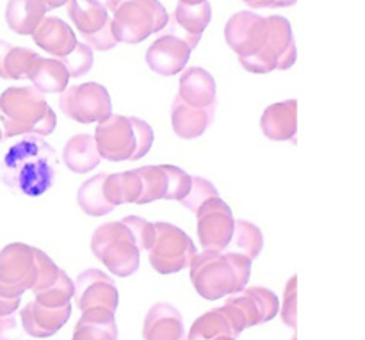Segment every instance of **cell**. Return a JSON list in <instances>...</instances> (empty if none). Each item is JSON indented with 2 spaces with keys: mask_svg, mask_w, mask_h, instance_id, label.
<instances>
[{
  "mask_svg": "<svg viewBox=\"0 0 365 340\" xmlns=\"http://www.w3.org/2000/svg\"><path fill=\"white\" fill-rule=\"evenodd\" d=\"M180 4H191V6H196V4H202L205 2V0H178Z\"/></svg>",
  "mask_w": 365,
  "mask_h": 340,
  "instance_id": "cell-46",
  "label": "cell"
},
{
  "mask_svg": "<svg viewBox=\"0 0 365 340\" xmlns=\"http://www.w3.org/2000/svg\"><path fill=\"white\" fill-rule=\"evenodd\" d=\"M9 50H11L9 43H6L0 39V78H7L6 77V57H7V52H9Z\"/></svg>",
  "mask_w": 365,
  "mask_h": 340,
  "instance_id": "cell-44",
  "label": "cell"
},
{
  "mask_svg": "<svg viewBox=\"0 0 365 340\" xmlns=\"http://www.w3.org/2000/svg\"><path fill=\"white\" fill-rule=\"evenodd\" d=\"M38 57L39 53H36L34 50L31 48L11 46V50L7 52L6 57V77L13 78V81L27 78Z\"/></svg>",
  "mask_w": 365,
  "mask_h": 340,
  "instance_id": "cell-34",
  "label": "cell"
},
{
  "mask_svg": "<svg viewBox=\"0 0 365 340\" xmlns=\"http://www.w3.org/2000/svg\"><path fill=\"white\" fill-rule=\"evenodd\" d=\"M225 306L230 310L242 331L274 319L280 312L278 296L266 287H245L228 296Z\"/></svg>",
  "mask_w": 365,
  "mask_h": 340,
  "instance_id": "cell-12",
  "label": "cell"
},
{
  "mask_svg": "<svg viewBox=\"0 0 365 340\" xmlns=\"http://www.w3.org/2000/svg\"><path fill=\"white\" fill-rule=\"evenodd\" d=\"M214 109L216 107L198 109V107L189 105L180 96H177L173 100V105H171V125H173L175 134L182 139L200 138L212 123Z\"/></svg>",
  "mask_w": 365,
  "mask_h": 340,
  "instance_id": "cell-24",
  "label": "cell"
},
{
  "mask_svg": "<svg viewBox=\"0 0 365 340\" xmlns=\"http://www.w3.org/2000/svg\"><path fill=\"white\" fill-rule=\"evenodd\" d=\"M106 173H100L96 177L86 180L78 187L77 203L88 216H107V214H110L114 210V207L107 202L106 195H103V180H106Z\"/></svg>",
  "mask_w": 365,
  "mask_h": 340,
  "instance_id": "cell-30",
  "label": "cell"
},
{
  "mask_svg": "<svg viewBox=\"0 0 365 340\" xmlns=\"http://www.w3.org/2000/svg\"><path fill=\"white\" fill-rule=\"evenodd\" d=\"M71 340H118L114 312L109 309L84 310L77 321Z\"/></svg>",
  "mask_w": 365,
  "mask_h": 340,
  "instance_id": "cell-25",
  "label": "cell"
},
{
  "mask_svg": "<svg viewBox=\"0 0 365 340\" xmlns=\"http://www.w3.org/2000/svg\"><path fill=\"white\" fill-rule=\"evenodd\" d=\"M71 316V303L61 309L39 305L38 302H31L20 312L24 331L34 339H48L56 335Z\"/></svg>",
  "mask_w": 365,
  "mask_h": 340,
  "instance_id": "cell-17",
  "label": "cell"
},
{
  "mask_svg": "<svg viewBox=\"0 0 365 340\" xmlns=\"http://www.w3.org/2000/svg\"><path fill=\"white\" fill-rule=\"evenodd\" d=\"M155 225V242L148 249V260L159 274H173L191 266L196 246L182 228L159 221Z\"/></svg>",
  "mask_w": 365,
  "mask_h": 340,
  "instance_id": "cell-8",
  "label": "cell"
},
{
  "mask_svg": "<svg viewBox=\"0 0 365 340\" xmlns=\"http://www.w3.org/2000/svg\"><path fill=\"white\" fill-rule=\"evenodd\" d=\"M59 107L68 118L78 123H96L113 114L110 95L98 82L71 86L61 93Z\"/></svg>",
  "mask_w": 365,
  "mask_h": 340,
  "instance_id": "cell-11",
  "label": "cell"
},
{
  "mask_svg": "<svg viewBox=\"0 0 365 340\" xmlns=\"http://www.w3.org/2000/svg\"><path fill=\"white\" fill-rule=\"evenodd\" d=\"M98 146L93 135L89 134H77L68 139L63 150V163L66 164L68 170L73 173H88L93 171L100 164Z\"/></svg>",
  "mask_w": 365,
  "mask_h": 340,
  "instance_id": "cell-27",
  "label": "cell"
},
{
  "mask_svg": "<svg viewBox=\"0 0 365 340\" xmlns=\"http://www.w3.org/2000/svg\"><path fill=\"white\" fill-rule=\"evenodd\" d=\"M21 298H7V296L0 294V316H11L16 314L18 306H20Z\"/></svg>",
  "mask_w": 365,
  "mask_h": 340,
  "instance_id": "cell-43",
  "label": "cell"
},
{
  "mask_svg": "<svg viewBox=\"0 0 365 340\" xmlns=\"http://www.w3.org/2000/svg\"><path fill=\"white\" fill-rule=\"evenodd\" d=\"M36 278L38 266L32 246L13 242L0 252V294L21 298L25 291H32Z\"/></svg>",
  "mask_w": 365,
  "mask_h": 340,
  "instance_id": "cell-10",
  "label": "cell"
},
{
  "mask_svg": "<svg viewBox=\"0 0 365 340\" xmlns=\"http://www.w3.org/2000/svg\"><path fill=\"white\" fill-rule=\"evenodd\" d=\"M210 18H212V9H210V4L207 0L202 4H196V6L178 2L168 25H170V32H175L180 38H184L195 50L202 39L203 31L210 24Z\"/></svg>",
  "mask_w": 365,
  "mask_h": 340,
  "instance_id": "cell-18",
  "label": "cell"
},
{
  "mask_svg": "<svg viewBox=\"0 0 365 340\" xmlns=\"http://www.w3.org/2000/svg\"><path fill=\"white\" fill-rule=\"evenodd\" d=\"M296 285H298V278L292 277L287 282L284 299H282V321L292 330L298 328V321H296V314H298L296 312Z\"/></svg>",
  "mask_w": 365,
  "mask_h": 340,
  "instance_id": "cell-40",
  "label": "cell"
},
{
  "mask_svg": "<svg viewBox=\"0 0 365 340\" xmlns=\"http://www.w3.org/2000/svg\"><path fill=\"white\" fill-rule=\"evenodd\" d=\"M292 340H296V339H292Z\"/></svg>",
  "mask_w": 365,
  "mask_h": 340,
  "instance_id": "cell-49",
  "label": "cell"
},
{
  "mask_svg": "<svg viewBox=\"0 0 365 340\" xmlns=\"http://www.w3.org/2000/svg\"><path fill=\"white\" fill-rule=\"evenodd\" d=\"M143 192V182L138 170L125 171V173L107 175L103 180V195L107 202L116 209L123 203H138Z\"/></svg>",
  "mask_w": 365,
  "mask_h": 340,
  "instance_id": "cell-29",
  "label": "cell"
},
{
  "mask_svg": "<svg viewBox=\"0 0 365 340\" xmlns=\"http://www.w3.org/2000/svg\"><path fill=\"white\" fill-rule=\"evenodd\" d=\"M198 239L205 252H225L232 244L235 220L230 207L216 196L196 210Z\"/></svg>",
  "mask_w": 365,
  "mask_h": 340,
  "instance_id": "cell-13",
  "label": "cell"
},
{
  "mask_svg": "<svg viewBox=\"0 0 365 340\" xmlns=\"http://www.w3.org/2000/svg\"><path fill=\"white\" fill-rule=\"evenodd\" d=\"M191 52V45L184 38L168 31L146 50V64L163 77H173L185 70Z\"/></svg>",
  "mask_w": 365,
  "mask_h": 340,
  "instance_id": "cell-16",
  "label": "cell"
},
{
  "mask_svg": "<svg viewBox=\"0 0 365 340\" xmlns=\"http://www.w3.org/2000/svg\"><path fill=\"white\" fill-rule=\"evenodd\" d=\"M192 287L203 299L216 302L232 296L248 285L252 259L237 252L196 253L189 266Z\"/></svg>",
  "mask_w": 365,
  "mask_h": 340,
  "instance_id": "cell-2",
  "label": "cell"
},
{
  "mask_svg": "<svg viewBox=\"0 0 365 340\" xmlns=\"http://www.w3.org/2000/svg\"><path fill=\"white\" fill-rule=\"evenodd\" d=\"M121 223L132 232L139 249H146V252H148V249L152 248V244L155 242V225L148 223V221L138 216L123 217Z\"/></svg>",
  "mask_w": 365,
  "mask_h": 340,
  "instance_id": "cell-37",
  "label": "cell"
},
{
  "mask_svg": "<svg viewBox=\"0 0 365 340\" xmlns=\"http://www.w3.org/2000/svg\"><path fill=\"white\" fill-rule=\"evenodd\" d=\"M57 116L34 88H9L0 95V127L4 138L39 135L46 138L56 130Z\"/></svg>",
  "mask_w": 365,
  "mask_h": 340,
  "instance_id": "cell-3",
  "label": "cell"
},
{
  "mask_svg": "<svg viewBox=\"0 0 365 340\" xmlns=\"http://www.w3.org/2000/svg\"><path fill=\"white\" fill-rule=\"evenodd\" d=\"M27 78L32 82V88L46 95V93H63L71 77L59 59L39 56Z\"/></svg>",
  "mask_w": 365,
  "mask_h": 340,
  "instance_id": "cell-28",
  "label": "cell"
},
{
  "mask_svg": "<svg viewBox=\"0 0 365 340\" xmlns=\"http://www.w3.org/2000/svg\"><path fill=\"white\" fill-rule=\"evenodd\" d=\"M262 134L271 141L296 143L298 134V102L285 100L267 107L260 120Z\"/></svg>",
  "mask_w": 365,
  "mask_h": 340,
  "instance_id": "cell-19",
  "label": "cell"
},
{
  "mask_svg": "<svg viewBox=\"0 0 365 340\" xmlns=\"http://www.w3.org/2000/svg\"><path fill=\"white\" fill-rule=\"evenodd\" d=\"M107 11H110L113 34L118 43L145 41L153 32L168 27L170 14L159 0H106Z\"/></svg>",
  "mask_w": 365,
  "mask_h": 340,
  "instance_id": "cell-5",
  "label": "cell"
},
{
  "mask_svg": "<svg viewBox=\"0 0 365 340\" xmlns=\"http://www.w3.org/2000/svg\"><path fill=\"white\" fill-rule=\"evenodd\" d=\"M185 103L198 109L216 107V82L207 70L191 66L182 71L178 82V95Z\"/></svg>",
  "mask_w": 365,
  "mask_h": 340,
  "instance_id": "cell-21",
  "label": "cell"
},
{
  "mask_svg": "<svg viewBox=\"0 0 365 340\" xmlns=\"http://www.w3.org/2000/svg\"><path fill=\"white\" fill-rule=\"evenodd\" d=\"M34 255H36V266H38V278H36V284L34 287H32V292H39L43 291V289L50 287V285L57 280L61 267H57L56 264H53V260L50 259L45 252H41V249L34 248Z\"/></svg>",
  "mask_w": 365,
  "mask_h": 340,
  "instance_id": "cell-38",
  "label": "cell"
},
{
  "mask_svg": "<svg viewBox=\"0 0 365 340\" xmlns=\"http://www.w3.org/2000/svg\"><path fill=\"white\" fill-rule=\"evenodd\" d=\"M32 39L39 48H43L56 59L68 56L78 43L73 29L57 16L45 18L32 34Z\"/></svg>",
  "mask_w": 365,
  "mask_h": 340,
  "instance_id": "cell-22",
  "label": "cell"
},
{
  "mask_svg": "<svg viewBox=\"0 0 365 340\" xmlns=\"http://www.w3.org/2000/svg\"><path fill=\"white\" fill-rule=\"evenodd\" d=\"M253 9H262V7H271V9H280V7L294 6L296 0H242Z\"/></svg>",
  "mask_w": 365,
  "mask_h": 340,
  "instance_id": "cell-42",
  "label": "cell"
},
{
  "mask_svg": "<svg viewBox=\"0 0 365 340\" xmlns=\"http://www.w3.org/2000/svg\"><path fill=\"white\" fill-rule=\"evenodd\" d=\"M225 39L237 53L242 68L253 73L269 39L267 20L253 11H239L225 25Z\"/></svg>",
  "mask_w": 365,
  "mask_h": 340,
  "instance_id": "cell-7",
  "label": "cell"
},
{
  "mask_svg": "<svg viewBox=\"0 0 365 340\" xmlns=\"http://www.w3.org/2000/svg\"><path fill=\"white\" fill-rule=\"evenodd\" d=\"M46 4V9H57V7L64 6L68 0H43Z\"/></svg>",
  "mask_w": 365,
  "mask_h": 340,
  "instance_id": "cell-45",
  "label": "cell"
},
{
  "mask_svg": "<svg viewBox=\"0 0 365 340\" xmlns=\"http://www.w3.org/2000/svg\"><path fill=\"white\" fill-rule=\"evenodd\" d=\"M216 196H217V189L214 187L212 182L202 177H192L191 191H189V195L185 196L180 203L185 207V209H189L191 212L196 214V210H198L207 200L216 198Z\"/></svg>",
  "mask_w": 365,
  "mask_h": 340,
  "instance_id": "cell-36",
  "label": "cell"
},
{
  "mask_svg": "<svg viewBox=\"0 0 365 340\" xmlns=\"http://www.w3.org/2000/svg\"><path fill=\"white\" fill-rule=\"evenodd\" d=\"M242 330L227 306L205 312L192 323L187 340H216L221 337L239 339Z\"/></svg>",
  "mask_w": 365,
  "mask_h": 340,
  "instance_id": "cell-23",
  "label": "cell"
},
{
  "mask_svg": "<svg viewBox=\"0 0 365 340\" xmlns=\"http://www.w3.org/2000/svg\"><path fill=\"white\" fill-rule=\"evenodd\" d=\"M216 340H237V339H232V337H221V339H216Z\"/></svg>",
  "mask_w": 365,
  "mask_h": 340,
  "instance_id": "cell-47",
  "label": "cell"
},
{
  "mask_svg": "<svg viewBox=\"0 0 365 340\" xmlns=\"http://www.w3.org/2000/svg\"><path fill=\"white\" fill-rule=\"evenodd\" d=\"M266 20L269 27V39H267L262 59L257 64L255 73L289 70L298 59V48H296L291 24L284 16H269Z\"/></svg>",
  "mask_w": 365,
  "mask_h": 340,
  "instance_id": "cell-14",
  "label": "cell"
},
{
  "mask_svg": "<svg viewBox=\"0 0 365 340\" xmlns=\"http://www.w3.org/2000/svg\"><path fill=\"white\" fill-rule=\"evenodd\" d=\"M143 182V192L139 198V205L166 200L170 191V178H168L166 164L163 166H143L138 170Z\"/></svg>",
  "mask_w": 365,
  "mask_h": 340,
  "instance_id": "cell-31",
  "label": "cell"
},
{
  "mask_svg": "<svg viewBox=\"0 0 365 340\" xmlns=\"http://www.w3.org/2000/svg\"><path fill=\"white\" fill-rule=\"evenodd\" d=\"M66 6L68 16L81 32L86 45L98 52H107L118 45L106 4L100 0H68Z\"/></svg>",
  "mask_w": 365,
  "mask_h": 340,
  "instance_id": "cell-9",
  "label": "cell"
},
{
  "mask_svg": "<svg viewBox=\"0 0 365 340\" xmlns=\"http://www.w3.org/2000/svg\"><path fill=\"white\" fill-rule=\"evenodd\" d=\"M73 298L81 312L89 309H109L116 312L120 302L114 280L100 269H88L78 274Z\"/></svg>",
  "mask_w": 365,
  "mask_h": 340,
  "instance_id": "cell-15",
  "label": "cell"
},
{
  "mask_svg": "<svg viewBox=\"0 0 365 340\" xmlns=\"http://www.w3.org/2000/svg\"><path fill=\"white\" fill-rule=\"evenodd\" d=\"M61 63L66 66L70 77H82L93 68V48L86 43H77L73 50L68 56L61 57Z\"/></svg>",
  "mask_w": 365,
  "mask_h": 340,
  "instance_id": "cell-35",
  "label": "cell"
},
{
  "mask_svg": "<svg viewBox=\"0 0 365 340\" xmlns=\"http://www.w3.org/2000/svg\"><path fill=\"white\" fill-rule=\"evenodd\" d=\"M168 178H170V191H168L166 200H175V202H182L185 196L191 191V182L192 177L189 173H185L184 170L177 166H170L166 164Z\"/></svg>",
  "mask_w": 365,
  "mask_h": 340,
  "instance_id": "cell-39",
  "label": "cell"
},
{
  "mask_svg": "<svg viewBox=\"0 0 365 340\" xmlns=\"http://www.w3.org/2000/svg\"><path fill=\"white\" fill-rule=\"evenodd\" d=\"M43 0H9L6 7V21L16 34L32 36L46 14Z\"/></svg>",
  "mask_w": 365,
  "mask_h": 340,
  "instance_id": "cell-26",
  "label": "cell"
},
{
  "mask_svg": "<svg viewBox=\"0 0 365 340\" xmlns=\"http://www.w3.org/2000/svg\"><path fill=\"white\" fill-rule=\"evenodd\" d=\"M56 150L39 135H25L14 143L0 164V180L7 189L25 196H41L56 182Z\"/></svg>",
  "mask_w": 365,
  "mask_h": 340,
  "instance_id": "cell-1",
  "label": "cell"
},
{
  "mask_svg": "<svg viewBox=\"0 0 365 340\" xmlns=\"http://www.w3.org/2000/svg\"><path fill=\"white\" fill-rule=\"evenodd\" d=\"M73 296L75 282L68 277L66 271L61 269L59 277L50 287L34 292V302L43 306H50V309H61L64 305H70V299H73Z\"/></svg>",
  "mask_w": 365,
  "mask_h": 340,
  "instance_id": "cell-32",
  "label": "cell"
},
{
  "mask_svg": "<svg viewBox=\"0 0 365 340\" xmlns=\"http://www.w3.org/2000/svg\"><path fill=\"white\" fill-rule=\"evenodd\" d=\"M145 340H185L182 314L170 303H157L148 310L143 324Z\"/></svg>",
  "mask_w": 365,
  "mask_h": 340,
  "instance_id": "cell-20",
  "label": "cell"
},
{
  "mask_svg": "<svg viewBox=\"0 0 365 340\" xmlns=\"http://www.w3.org/2000/svg\"><path fill=\"white\" fill-rule=\"evenodd\" d=\"M16 335V316H0V340H13Z\"/></svg>",
  "mask_w": 365,
  "mask_h": 340,
  "instance_id": "cell-41",
  "label": "cell"
},
{
  "mask_svg": "<svg viewBox=\"0 0 365 340\" xmlns=\"http://www.w3.org/2000/svg\"><path fill=\"white\" fill-rule=\"evenodd\" d=\"M95 141L102 159L110 163L139 160L152 148L153 130L139 118L110 114L96 127Z\"/></svg>",
  "mask_w": 365,
  "mask_h": 340,
  "instance_id": "cell-4",
  "label": "cell"
},
{
  "mask_svg": "<svg viewBox=\"0 0 365 340\" xmlns=\"http://www.w3.org/2000/svg\"><path fill=\"white\" fill-rule=\"evenodd\" d=\"M235 249L248 259L255 260L264 248V235L257 225L250 221H235L234 237H232Z\"/></svg>",
  "mask_w": 365,
  "mask_h": 340,
  "instance_id": "cell-33",
  "label": "cell"
},
{
  "mask_svg": "<svg viewBox=\"0 0 365 340\" xmlns=\"http://www.w3.org/2000/svg\"><path fill=\"white\" fill-rule=\"evenodd\" d=\"M91 252L114 277H132L141 266V249L121 221L96 228L91 237Z\"/></svg>",
  "mask_w": 365,
  "mask_h": 340,
  "instance_id": "cell-6",
  "label": "cell"
},
{
  "mask_svg": "<svg viewBox=\"0 0 365 340\" xmlns=\"http://www.w3.org/2000/svg\"><path fill=\"white\" fill-rule=\"evenodd\" d=\"M4 139V134H2V127H0V141H2Z\"/></svg>",
  "mask_w": 365,
  "mask_h": 340,
  "instance_id": "cell-48",
  "label": "cell"
}]
</instances>
